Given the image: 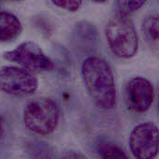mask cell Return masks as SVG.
Masks as SVG:
<instances>
[{
    "label": "cell",
    "instance_id": "6da1fadb",
    "mask_svg": "<svg viewBox=\"0 0 159 159\" xmlns=\"http://www.w3.org/2000/svg\"><path fill=\"white\" fill-rule=\"evenodd\" d=\"M81 74L90 98L100 108L112 110L116 107L115 75L105 60L96 56L88 57L82 63Z\"/></svg>",
    "mask_w": 159,
    "mask_h": 159
},
{
    "label": "cell",
    "instance_id": "7a4b0ae2",
    "mask_svg": "<svg viewBox=\"0 0 159 159\" xmlns=\"http://www.w3.org/2000/svg\"><path fill=\"white\" fill-rule=\"evenodd\" d=\"M105 36L111 51L117 58L130 59L138 52V34L128 15L114 14L106 23Z\"/></svg>",
    "mask_w": 159,
    "mask_h": 159
},
{
    "label": "cell",
    "instance_id": "3957f363",
    "mask_svg": "<svg viewBox=\"0 0 159 159\" xmlns=\"http://www.w3.org/2000/svg\"><path fill=\"white\" fill-rule=\"evenodd\" d=\"M22 118L30 131L40 136H48L56 130L61 111L55 101L49 98H35L25 104Z\"/></svg>",
    "mask_w": 159,
    "mask_h": 159
},
{
    "label": "cell",
    "instance_id": "277c9868",
    "mask_svg": "<svg viewBox=\"0 0 159 159\" xmlns=\"http://www.w3.org/2000/svg\"><path fill=\"white\" fill-rule=\"evenodd\" d=\"M38 88V80L32 71L17 66L0 69V90L11 96L32 95Z\"/></svg>",
    "mask_w": 159,
    "mask_h": 159
},
{
    "label": "cell",
    "instance_id": "5b68a950",
    "mask_svg": "<svg viewBox=\"0 0 159 159\" xmlns=\"http://www.w3.org/2000/svg\"><path fill=\"white\" fill-rule=\"evenodd\" d=\"M3 57L32 72H49L54 69V63L50 58L32 41L20 44L14 49L5 52Z\"/></svg>",
    "mask_w": 159,
    "mask_h": 159
},
{
    "label": "cell",
    "instance_id": "8992f818",
    "mask_svg": "<svg viewBox=\"0 0 159 159\" xmlns=\"http://www.w3.org/2000/svg\"><path fill=\"white\" fill-rule=\"evenodd\" d=\"M129 149L134 157L153 159L158 155L159 133L157 126L153 122L137 125L129 138Z\"/></svg>",
    "mask_w": 159,
    "mask_h": 159
},
{
    "label": "cell",
    "instance_id": "52a82bcc",
    "mask_svg": "<svg viewBox=\"0 0 159 159\" xmlns=\"http://www.w3.org/2000/svg\"><path fill=\"white\" fill-rule=\"evenodd\" d=\"M125 100L130 111L134 113H145L151 108L155 100L153 84L143 76L131 78L126 86Z\"/></svg>",
    "mask_w": 159,
    "mask_h": 159
},
{
    "label": "cell",
    "instance_id": "ba28073f",
    "mask_svg": "<svg viewBox=\"0 0 159 159\" xmlns=\"http://www.w3.org/2000/svg\"><path fill=\"white\" fill-rule=\"evenodd\" d=\"M21 31V22L16 15L0 11V42H8L17 38Z\"/></svg>",
    "mask_w": 159,
    "mask_h": 159
},
{
    "label": "cell",
    "instance_id": "9c48e42d",
    "mask_svg": "<svg viewBox=\"0 0 159 159\" xmlns=\"http://www.w3.org/2000/svg\"><path fill=\"white\" fill-rule=\"evenodd\" d=\"M74 40L85 48L89 46H94L98 40V31L94 24L88 20L77 22L73 31Z\"/></svg>",
    "mask_w": 159,
    "mask_h": 159
},
{
    "label": "cell",
    "instance_id": "30bf717a",
    "mask_svg": "<svg viewBox=\"0 0 159 159\" xmlns=\"http://www.w3.org/2000/svg\"><path fill=\"white\" fill-rule=\"evenodd\" d=\"M142 31L147 41L157 44L159 40V20L157 14L147 16L142 23Z\"/></svg>",
    "mask_w": 159,
    "mask_h": 159
},
{
    "label": "cell",
    "instance_id": "8fae6325",
    "mask_svg": "<svg viewBox=\"0 0 159 159\" xmlns=\"http://www.w3.org/2000/svg\"><path fill=\"white\" fill-rule=\"evenodd\" d=\"M97 152L102 158H128L123 149L109 142H100L97 144Z\"/></svg>",
    "mask_w": 159,
    "mask_h": 159
},
{
    "label": "cell",
    "instance_id": "7c38bea8",
    "mask_svg": "<svg viewBox=\"0 0 159 159\" xmlns=\"http://www.w3.org/2000/svg\"><path fill=\"white\" fill-rule=\"evenodd\" d=\"M146 1L147 0H116V7L117 12L129 16L139 10Z\"/></svg>",
    "mask_w": 159,
    "mask_h": 159
},
{
    "label": "cell",
    "instance_id": "4fadbf2b",
    "mask_svg": "<svg viewBox=\"0 0 159 159\" xmlns=\"http://www.w3.org/2000/svg\"><path fill=\"white\" fill-rule=\"evenodd\" d=\"M56 7L69 12L77 11L82 6L83 0H50Z\"/></svg>",
    "mask_w": 159,
    "mask_h": 159
},
{
    "label": "cell",
    "instance_id": "5bb4252c",
    "mask_svg": "<svg viewBox=\"0 0 159 159\" xmlns=\"http://www.w3.org/2000/svg\"><path fill=\"white\" fill-rule=\"evenodd\" d=\"M4 132H5V127H4V120L3 118L0 116V140L3 138L4 136Z\"/></svg>",
    "mask_w": 159,
    "mask_h": 159
},
{
    "label": "cell",
    "instance_id": "9a60e30c",
    "mask_svg": "<svg viewBox=\"0 0 159 159\" xmlns=\"http://www.w3.org/2000/svg\"><path fill=\"white\" fill-rule=\"evenodd\" d=\"M91 1H93L94 3H98V4H102V3H105L108 0H91Z\"/></svg>",
    "mask_w": 159,
    "mask_h": 159
},
{
    "label": "cell",
    "instance_id": "2e32d148",
    "mask_svg": "<svg viewBox=\"0 0 159 159\" xmlns=\"http://www.w3.org/2000/svg\"><path fill=\"white\" fill-rule=\"evenodd\" d=\"M8 1H21V0H8Z\"/></svg>",
    "mask_w": 159,
    "mask_h": 159
}]
</instances>
